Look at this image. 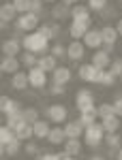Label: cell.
Returning a JSON list of instances; mask_svg holds the SVG:
<instances>
[{"mask_svg":"<svg viewBox=\"0 0 122 160\" xmlns=\"http://www.w3.org/2000/svg\"><path fill=\"white\" fill-rule=\"evenodd\" d=\"M39 22H41V15H37V13H24V15H19L17 19H15V28L19 30V32H37L39 30Z\"/></svg>","mask_w":122,"mask_h":160,"instance_id":"obj_2","label":"cell"},{"mask_svg":"<svg viewBox=\"0 0 122 160\" xmlns=\"http://www.w3.org/2000/svg\"><path fill=\"white\" fill-rule=\"evenodd\" d=\"M30 86V79H28V73H15L11 77V88L13 90H17V92H24L26 88Z\"/></svg>","mask_w":122,"mask_h":160,"instance_id":"obj_17","label":"cell"},{"mask_svg":"<svg viewBox=\"0 0 122 160\" xmlns=\"http://www.w3.org/2000/svg\"><path fill=\"white\" fill-rule=\"evenodd\" d=\"M77 75H79L82 81H88V83H101V75H103V71L97 68V66L90 62V64H82L79 71H77Z\"/></svg>","mask_w":122,"mask_h":160,"instance_id":"obj_5","label":"cell"},{"mask_svg":"<svg viewBox=\"0 0 122 160\" xmlns=\"http://www.w3.org/2000/svg\"><path fill=\"white\" fill-rule=\"evenodd\" d=\"M22 49V38L13 37L9 41H4L2 43V53H4V58H17V53Z\"/></svg>","mask_w":122,"mask_h":160,"instance_id":"obj_10","label":"cell"},{"mask_svg":"<svg viewBox=\"0 0 122 160\" xmlns=\"http://www.w3.org/2000/svg\"><path fill=\"white\" fill-rule=\"evenodd\" d=\"M71 19H90V9L84 4H73L71 7Z\"/></svg>","mask_w":122,"mask_h":160,"instance_id":"obj_26","label":"cell"},{"mask_svg":"<svg viewBox=\"0 0 122 160\" xmlns=\"http://www.w3.org/2000/svg\"><path fill=\"white\" fill-rule=\"evenodd\" d=\"M45 111H47V120H49V122H54V124H62L64 120H66V115H69L66 107H64V105H60V102L49 105Z\"/></svg>","mask_w":122,"mask_h":160,"instance_id":"obj_7","label":"cell"},{"mask_svg":"<svg viewBox=\"0 0 122 160\" xmlns=\"http://www.w3.org/2000/svg\"><path fill=\"white\" fill-rule=\"evenodd\" d=\"M0 111H2L4 115L17 113V111H22V105H19V100H13V98H9V96H2V98H0Z\"/></svg>","mask_w":122,"mask_h":160,"instance_id":"obj_16","label":"cell"},{"mask_svg":"<svg viewBox=\"0 0 122 160\" xmlns=\"http://www.w3.org/2000/svg\"><path fill=\"white\" fill-rule=\"evenodd\" d=\"M13 7H15V11L19 15L30 13V0H13Z\"/></svg>","mask_w":122,"mask_h":160,"instance_id":"obj_36","label":"cell"},{"mask_svg":"<svg viewBox=\"0 0 122 160\" xmlns=\"http://www.w3.org/2000/svg\"><path fill=\"white\" fill-rule=\"evenodd\" d=\"M107 7V0H88V9L92 11H103Z\"/></svg>","mask_w":122,"mask_h":160,"instance_id":"obj_39","label":"cell"},{"mask_svg":"<svg viewBox=\"0 0 122 160\" xmlns=\"http://www.w3.org/2000/svg\"><path fill=\"white\" fill-rule=\"evenodd\" d=\"M43 2H45V0H30V11L37 13V15H41V11H43Z\"/></svg>","mask_w":122,"mask_h":160,"instance_id":"obj_42","label":"cell"},{"mask_svg":"<svg viewBox=\"0 0 122 160\" xmlns=\"http://www.w3.org/2000/svg\"><path fill=\"white\" fill-rule=\"evenodd\" d=\"M97 111H98V118H101V120H105V118H109V115H116L114 102H101L97 107Z\"/></svg>","mask_w":122,"mask_h":160,"instance_id":"obj_32","label":"cell"},{"mask_svg":"<svg viewBox=\"0 0 122 160\" xmlns=\"http://www.w3.org/2000/svg\"><path fill=\"white\" fill-rule=\"evenodd\" d=\"M90 160H105V158H101V156H92Z\"/></svg>","mask_w":122,"mask_h":160,"instance_id":"obj_52","label":"cell"},{"mask_svg":"<svg viewBox=\"0 0 122 160\" xmlns=\"http://www.w3.org/2000/svg\"><path fill=\"white\" fill-rule=\"evenodd\" d=\"M28 79H30V86L32 88H43L47 83V73H45L43 68L34 66V68L28 71Z\"/></svg>","mask_w":122,"mask_h":160,"instance_id":"obj_11","label":"cell"},{"mask_svg":"<svg viewBox=\"0 0 122 160\" xmlns=\"http://www.w3.org/2000/svg\"><path fill=\"white\" fill-rule=\"evenodd\" d=\"M22 47L26 51H32V53H45L49 47V41L39 32H30L22 38Z\"/></svg>","mask_w":122,"mask_h":160,"instance_id":"obj_1","label":"cell"},{"mask_svg":"<svg viewBox=\"0 0 122 160\" xmlns=\"http://www.w3.org/2000/svg\"><path fill=\"white\" fill-rule=\"evenodd\" d=\"M17 17V11L13 7V2H4L0 7V22H13Z\"/></svg>","mask_w":122,"mask_h":160,"instance_id":"obj_22","label":"cell"},{"mask_svg":"<svg viewBox=\"0 0 122 160\" xmlns=\"http://www.w3.org/2000/svg\"><path fill=\"white\" fill-rule=\"evenodd\" d=\"M22 113H24V120H26L28 124H34V122H39V111L34 109V107H28V109H24Z\"/></svg>","mask_w":122,"mask_h":160,"instance_id":"obj_35","label":"cell"},{"mask_svg":"<svg viewBox=\"0 0 122 160\" xmlns=\"http://www.w3.org/2000/svg\"><path fill=\"white\" fill-rule=\"evenodd\" d=\"M45 2H54V0H45Z\"/></svg>","mask_w":122,"mask_h":160,"instance_id":"obj_53","label":"cell"},{"mask_svg":"<svg viewBox=\"0 0 122 160\" xmlns=\"http://www.w3.org/2000/svg\"><path fill=\"white\" fill-rule=\"evenodd\" d=\"M101 34H103V45H116V41H118V30H116V26H105V28H101Z\"/></svg>","mask_w":122,"mask_h":160,"instance_id":"obj_20","label":"cell"},{"mask_svg":"<svg viewBox=\"0 0 122 160\" xmlns=\"http://www.w3.org/2000/svg\"><path fill=\"white\" fill-rule=\"evenodd\" d=\"M105 143H107V148H111V149H120L122 139H120L118 132H107V135H105Z\"/></svg>","mask_w":122,"mask_h":160,"instance_id":"obj_34","label":"cell"},{"mask_svg":"<svg viewBox=\"0 0 122 160\" xmlns=\"http://www.w3.org/2000/svg\"><path fill=\"white\" fill-rule=\"evenodd\" d=\"M101 126H103L105 132H118V128H120V118H118V115H109V118L101 120Z\"/></svg>","mask_w":122,"mask_h":160,"instance_id":"obj_23","label":"cell"},{"mask_svg":"<svg viewBox=\"0 0 122 160\" xmlns=\"http://www.w3.org/2000/svg\"><path fill=\"white\" fill-rule=\"evenodd\" d=\"M84 130H86V128L82 126V122H79V120H71V122L64 124V132H66V139H79Z\"/></svg>","mask_w":122,"mask_h":160,"instance_id":"obj_15","label":"cell"},{"mask_svg":"<svg viewBox=\"0 0 122 160\" xmlns=\"http://www.w3.org/2000/svg\"><path fill=\"white\" fill-rule=\"evenodd\" d=\"M17 139V135H15V130L13 128H9L7 124L0 128V145H9V143H13Z\"/></svg>","mask_w":122,"mask_h":160,"instance_id":"obj_27","label":"cell"},{"mask_svg":"<svg viewBox=\"0 0 122 160\" xmlns=\"http://www.w3.org/2000/svg\"><path fill=\"white\" fill-rule=\"evenodd\" d=\"M116 30H118V34L122 37V19H118V22H116Z\"/></svg>","mask_w":122,"mask_h":160,"instance_id":"obj_48","label":"cell"},{"mask_svg":"<svg viewBox=\"0 0 122 160\" xmlns=\"http://www.w3.org/2000/svg\"><path fill=\"white\" fill-rule=\"evenodd\" d=\"M37 66H39V68H43L45 73H54V71L58 68V58H54L51 53H47V56H41Z\"/></svg>","mask_w":122,"mask_h":160,"instance_id":"obj_18","label":"cell"},{"mask_svg":"<svg viewBox=\"0 0 122 160\" xmlns=\"http://www.w3.org/2000/svg\"><path fill=\"white\" fill-rule=\"evenodd\" d=\"M39 160H62L60 154H41Z\"/></svg>","mask_w":122,"mask_h":160,"instance_id":"obj_45","label":"cell"},{"mask_svg":"<svg viewBox=\"0 0 122 160\" xmlns=\"http://www.w3.org/2000/svg\"><path fill=\"white\" fill-rule=\"evenodd\" d=\"M84 53H86V45L82 41H71V43H69V47H66V58H69V60L79 62L84 58Z\"/></svg>","mask_w":122,"mask_h":160,"instance_id":"obj_9","label":"cell"},{"mask_svg":"<svg viewBox=\"0 0 122 160\" xmlns=\"http://www.w3.org/2000/svg\"><path fill=\"white\" fill-rule=\"evenodd\" d=\"M64 154H69V156L82 154V141L79 139H66L64 141Z\"/></svg>","mask_w":122,"mask_h":160,"instance_id":"obj_24","label":"cell"},{"mask_svg":"<svg viewBox=\"0 0 122 160\" xmlns=\"http://www.w3.org/2000/svg\"><path fill=\"white\" fill-rule=\"evenodd\" d=\"M22 64L28 66V68H34L39 64V56L37 53H32V51H24V56H22Z\"/></svg>","mask_w":122,"mask_h":160,"instance_id":"obj_33","label":"cell"},{"mask_svg":"<svg viewBox=\"0 0 122 160\" xmlns=\"http://www.w3.org/2000/svg\"><path fill=\"white\" fill-rule=\"evenodd\" d=\"M92 64H94L97 68H101V71H107V68H109V64H111L109 53H107V51H103V49H97V51H94V56H92Z\"/></svg>","mask_w":122,"mask_h":160,"instance_id":"obj_14","label":"cell"},{"mask_svg":"<svg viewBox=\"0 0 122 160\" xmlns=\"http://www.w3.org/2000/svg\"><path fill=\"white\" fill-rule=\"evenodd\" d=\"M60 156H62V160H77V158H75V156H69V154H64V152H62Z\"/></svg>","mask_w":122,"mask_h":160,"instance_id":"obj_49","label":"cell"},{"mask_svg":"<svg viewBox=\"0 0 122 160\" xmlns=\"http://www.w3.org/2000/svg\"><path fill=\"white\" fill-rule=\"evenodd\" d=\"M116 160H122V148L118 149V154H116Z\"/></svg>","mask_w":122,"mask_h":160,"instance_id":"obj_51","label":"cell"},{"mask_svg":"<svg viewBox=\"0 0 122 160\" xmlns=\"http://www.w3.org/2000/svg\"><path fill=\"white\" fill-rule=\"evenodd\" d=\"M32 126H34V137H37V139H47L49 132H51V128L47 126V120H39V122H34Z\"/></svg>","mask_w":122,"mask_h":160,"instance_id":"obj_25","label":"cell"},{"mask_svg":"<svg viewBox=\"0 0 122 160\" xmlns=\"http://www.w3.org/2000/svg\"><path fill=\"white\" fill-rule=\"evenodd\" d=\"M75 107L79 109V113H88V111H94L97 105H94V94L92 90H79L77 96H75Z\"/></svg>","mask_w":122,"mask_h":160,"instance_id":"obj_4","label":"cell"},{"mask_svg":"<svg viewBox=\"0 0 122 160\" xmlns=\"http://www.w3.org/2000/svg\"><path fill=\"white\" fill-rule=\"evenodd\" d=\"M82 43H84L86 47H90V49H101L103 47V34H101V30H94V28H90V32L82 38Z\"/></svg>","mask_w":122,"mask_h":160,"instance_id":"obj_8","label":"cell"},{"mask_svg":"<svg viewBox=\"0 0 122 160\" xmlns=\"http://www.w3.org/2000/svg\"><path fill=\"white\" fill-rule=\"evenodd\" d=\"M39 34H43V37L47 38V41H51V38H56L54 37V28L51 26H39V30H37Z\"/></svg>","mask_w":122,"mask_h":160,"instance_id":"obj_40","label":"cell"},{"mask_svg":"<svg viewBox=\"0 0 122 160\" xmlns=\"http://www.w3.org/2000/svg\"><path fill=\"white\" fill-rule=\"evenodd\" d=\"M105 141V130H103V126L101 124H92V126H88L84 130V143L88 148H97Z\"/></svg>","mask_w":122,"mask_h":160,"instance_id":"obj_3","label":"cell"},{"mask_svg":"<svg viewBox=\"0 0 122 160\" xmlns=\"http://www.w3.org/2000/svg\"><path fill=\"white\" fill-rule=\"evenodd\" d=\"M109 71L116 75V77H122V58H116V60H111Z\"/></svg>","mask_w":122,"mask_h":160,"instance_id":"obj_38","label":"cell"},{"mask_svg":"<svg viewBox=\"0 0 122 160\" xmlns=\"http://www.w3.org/2000/svg\"><path fill=\"white\" fill-rule=\"evenodd\" d=\"M62 2H64V4H69V7H73V4L77 2V0H62Z\"/></svg>","mask_w":122,"mask_h":160,"instance_id":"obj_50","label":"cell"},{"mask_svg":"<svg viewBox=\"0 0 122 160\" xmlns=\"http://www.w3.org/2000/svg\"><path fill=\"white\" fill-rule=\"evenodd\" d=\"M114 109H116V115H118V118H122V96L114 100Z\"/></svg>","mask_w":122,"mask_h":160,"instance_id":"obj_44","label":"cell"},{"mask_svg":"<svg viewBox=\"0 0 122 160\" xmlns=\"http://www.w3.org/2000/svg\"><path fill=\"white\" fill-rule=\"evenodd\" d=\"M116 79H118V77L111 73V71H103V75H101V86H114Z\"/></svg>","mask_w":122,"mask_h":160,"instance_id":"obj_37","label":"cell"},{"mask_svg":"<svg viewBox=\"0 0 122 160\" xmlns=\"http://www.w3.org/2000/svg\"><path fill=\"white\" fill-rule=\"evenodd\" d=\"M26 154H28V156H30V154H32V156H34V154H39L37 143H28V145H26Z\"/></svg>","mask_w":122,"mask_h":160,"instance_id":"obj_46","label":"cell"},{"mask_svg":"<svg viewBox=\"0 0 122 160\" xmlns=\"http://www.w3.org/2000/svg\"><path fill=\"white\" fill-rule=\"evenodd\" d=\"M51 17L54 19H66V17H71V7L69 4H56L54 9H51Z\"/></svg>","mask_w":122,"mask_h":160,"instance_id":"obj_28","label":"cell"},{"mask_svg":"<svg viewBox=\"0 0 122 160\" xmlns=\"http://www.w3.org/2000/svg\"><path fill=\"white\" fill-rule=\"evenodd\" d=\"M22 111H24V109H22ZM22 111H17V113H9V115H7V126H9V128H13V130H15V128H17L22 122H26Z\"/></svg>","mask_w":122,"mask_h":160,"instance_id":"obj_31","label":"cell"},{"mask_svg":"<svg viewBox=\"0 0 122 160\" xmlns=\"http://www.w3.org/2000/svg\"><path fill=\"white\" fill-rule=\"evenodd\" d=\"M64 141H66V132H64V128L54 126L51 132H49V137H47V143H51V145H64Z\"/></svg>","mask_w":122,"mask_h":160,"instance_id":"obj_19","label":"cell"},{"mask_svg":"<svg viewBox=\"0 0 122 160\" xmlns=\"http://www.w3.org/2000/svg\"><path fill=\"white\" fill-rule=\"evenodd\" d=\"M97 120H98V111H97V109H94V111H88V113H82V115H79V122H82V126H84V128L92 126V124H97Z\"/></svg>","mask_w":122,"mask_h":160,"instance_id":"obj_29","label":"cell"},{"mask_svg":"<svg viewBox=\"0 0 122 160\" xmlns=\"http://www.w3.org/2000/svg\"><path fill=\"white\" fill-rule=\"evenodd\" d=\"M71 68L69 66H58L56 71H54V75H51V81L54 83H58V86H66L69 81H71Z\"/></svg>","mask_w":122,"mask_h":160,"instance_id":"obj_13","label":"cell"},{"mask_svg":"<svg viewBox=\"0 0 122 160\" xmlns=\"http://www.w3.org/2000/svg\"><path fill=\"white\" fill-rule=\"evenodd\" d=\"M49 94H54V96H60V94H64V86L51 83V88H49Z\"/></svg>","mask_w":122,"mask_h":160,"instance_id":"obj_43","label":"cell"},{"mask_svg":"<svg viewBox=\"0 0 122 160\" xmlns=\"http://www.w3.org/2000/svg\"><path fill=\"white\" fill-rule=\"evenodd\" d=\"M15 135H17V139H22V141H28L30 137H34V126L28 124V122H22L15 128Z\"/></svg>","mask_w":122,"mask_h":160,"instance_id":"obj_21","label":"cell"},{"mask_svg":"<svg viewBox=\"0 0 122 160\" xmlns=\"http://www.w3.org/2000/svg\"><path fill=\"white\" fill-rule=\"evenodd\" d=\"M51 56H54V58H64V56H66V47L60 45V43H56V45L51 47Z\"/></svg>","mask_w":122,"mask_h":160,"instance_id":"obj_41","label":"cell"},{"mask_svg":"<svg viewBox=\"0 0 122 160\" xmlns=\"http://www.w3.org/2000/svg\"><path fill=\"white\" fill-rule=\"evenodd\" d=\"M90 19H73L71 26H69V34L75 38V41H79V38H84L88 32H90Z\"/></svg>","mask_w":122,"mask_h":160,"instance_id":"obj_6","label":"cell"},{"mask_svg":"<svg viewBox=\"0 0 122 160\" xmlns=\"http://www.w3.org/2000/svg\"><path fill=\"white\" fill-rule=\"evenodd\" d=\"M19 66H22V60H17V58H2V62H0V71L11 77L19 73Z\"/></svg>","mask_w":122,"mask_h":160,"instance_id":"obj_12","label":"cell"},{"mask_svg":"<svg viewBox=\"0 0 122 160\" xmlns=\"http://www.w3.org/2000/svg\"><path fill=\"white\" fill-rule=\"evenodd\" d=\"M51 28H54V37L58 38V37H60V34H62V28H60V26H58V24H51Z\"/></svg>","mask_w":122,"mask_h":160,"instance_id":"obj_47","label":"cell"},{"mask_svg":"<svg viewBox=\"0 0 122 160\" xmlns=\"http://www.w3.org/2000/svg\"><path fill=\"white\" fill-rule=\"evenodd\" d=\"M19 141L22 139H15L9 145H0V154L2 156H15V154H19Z\"/></svg>","mask_w":122,"mask_h":160,"instance_id":"obj_30","label":"cell"}]
</instances>
